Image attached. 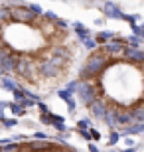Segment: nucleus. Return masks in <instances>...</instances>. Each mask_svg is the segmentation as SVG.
<instances>
[{
  "label": "nucleus",
  "instance_id": "obj_1",
  "mask_svg": "<svg viewBox=\"0 0 144 152\" xmlns=\"http://www.w3.org/2000/svg\"><path fill=\"white\" fill-rule=\"evenodd\" d=\"M61 152H77V150H75V148H71V146H65V144H63Z\"/></svg>",
  "mask_w": 144,
  "mask_h": 152
},
{
  "label": "nucleus",
  "instance_id": "obj_2",
  "mask_svg": "<svg viewBox=\"0 0 144 152\" xmlns=\"http://www.w3.org/2000/svg\"><path fill=\"white\" fill-rule=\"evenodd\" d=\"M140 69H142V73H144V61H142V63H140Z\"/></svg>",
  "mask_w": 144,
  "mask_h": 152
},
{
  "label": "nucleus",
  "instance_id": "obj_3",
  "mask_svg": "<svg viewBox=\"0 0 144 152\" xmlns=\"http://www.w3.org/2000/svg\"><path fill=\"white\" fill-rule=\"evenodd\" d=\"M89 2H95V0H89Z\"/></svg>",
  "mask_w": 144,
  "mask_h": 152
}]
</instances>
